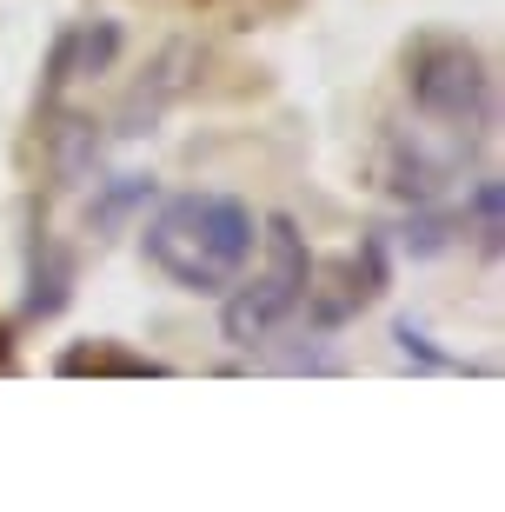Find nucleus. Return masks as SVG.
Wrapping results in <instances>:
<instances>
[{"label": "nucleus", "instance_id": "f03ea898", "mask_svg": "<svg viewBox=\"0 0 505 512\" xmlns=\"http://www.w3.org/2000/svg\"><path fill=\"white\" fill-rule=\"evenodd\" d=\"M260 240H266V266L253 280H233L220 306V340L233 353H260L273 333H280L306 300V280H313V247H306V233L293 213H273L260 220Z\"/></svg>", "mask_w": 505, "mask_h": 512}, {"label": "nucleus", "instance_id": "2eb2a0df", "mask_svg": "<svg viewBox=\"0 0 505 512\" xmlns=\"http://www.w3.org/2000/svg\"><path fill=\"white\" fill-rule=\"evenodd\" d=\"M7 366H14V353H7V340H0V373H7Z\"/></svg>", "mask_w": 505, "mask_h": 512}, {"label": "nucleus", "instance_id": "20e7f679", "mask_svg": "<svg viewBox=\"0 0 505 512\" xmlns=\"http://www.w3.org/2000/svg\"><path fill=\"white\" fill-rule=\"evenodd\" d=\"M120 47H127V34H120V20H80V27H67V34L54 40V60H47V100L67 87V80H94L107 74L113 60H120Z\"/></svg>", "mask_w": 505, "mask_h": 512}, {"label": "nucleus", "instance_id": "f8f14e48", "mask_svg": "<svg viewBox=\"0 0 505 512\" xmlns=\"http://www.w3.org/2000/svg\"><path fill=\"white\" fill-rule=\"evenodd\" d=\"M459 227H472V240H479L486 260H499V253H505V187H499V180H479V187H472L466 220H459Z\"/></svg>", "mask_w": 505, "mask_h": 512}, {"label": "nucleus", "instance_id": "1a4fd4ad", "mask_svg": "<svg viewBox=\"0 0 505 512\" xmlns=\"http://www.w3.org/2000/svg\"><path fill=\"white\" fill-rule=\"evenodd\" d=\"M67 300H74V253L40 240L34 266H27V306H20V313H27V320H54Z\"/></svg>", "mask_w": 505, "mask_h": 512}, {"label": "nucleus", "instance_id": "423d86ee", "mask_svg": "<svg viewBox=\"0 0 505 512\" xmlns=\"http://www.w3.org/2000/svg\"><path fill=\"white\" fill-rule=\"evenodd\" d=\"M452 180V160H432L426 147H412L406 133H386V193L406 200V207H426L439 200Z\"/></svg>", "mask_w": 505, "mask_h": 512}, {"label": "nucleus", "instance_id": "4468645a", "mask_svg": "<svg viewBox=\"0 0 505 512\" xmlns=\"http://www.w3.org/2000/svg\"><path fill=\"white\" fill-rule=\"evenodd\" d=\"M60 373H167V366L140 360V353H120L113 340H94V346H67L60 353Z\"/></svg>", "mask_w": 505, "mask_h": 512}, {"label": "nucleus", "instance_id": "7ed1b4c3", "mask_svg": "<svg viewBox=\"0 0 505 512\" xmlns=\"http://www.w3.org/2000/svg\"><path fill=\"white\" fill-rule=\"evenodd\" d=\"M406 94H412V107L426 120H439V127L466 133V127H479V120H492V74L466 40H426V47H412Z\"/></svg>", "mask_w": 505, "mask_h": 512}, {"label": "nucleus", "instance_id": "6e6552de", "mask_svg": "<svg viewBox=\"0 0 505 512\" xmlns=\"http://www.w3.org/2000/svg\"><path fill=\"white\" fill-rule=\"evenodd\" d=\"M187 60H193V47H167V54H160L153 80H140V87L127 94V107H120V133H153L160 107H167V100L180 94V87H187V74H180Z\"/></svg>", "mask_w": 505, "mask_h": 512}, {"label": "nucleus", "instance_id": "9d476101", "mask_svg": "<svg viewBox=\"0 0 505 512\" xmlns=\"http://www.w3.org/2000/svg\"><path fill=\"white\" fill-rule=\"evenodd\" d=\"M153 193H160V180H153V173H120V180H107V187L87 200V227H94V233L133 227V220L153 207Z\"/></svg>", "mask_w": 505, "mask_h": 512}, {"label": "nucleus", "instance_id": "0eeeda50", "mask_svg": "<svg viewBox=\"0 0 505 512\" xmlns=\"http://www.w3.org/2000/svg\"><path fill=\"white\" fill-rule=\"evenodd\" d=\"M47 160H54L60 187H87L100 167V127L87 114H60L54 133H47Z\"/></svg>", "mask_w": 505, "mask_h": 512}, {"label": "nucleus", "instance_id": "9b49d317", "mask_svg": "<svg viewBox=\"0 0 505 512\" xmlns=\"http://www.w3.org/2000/svg\"><path fill=\"white\" fill-rule=\"evenodd\" d=\"M386 233H393V227H386ZM459 233H466V227H459V213H439L426 200V207H412V220L393 233V240H399V253H406V260H439V253L459 247Z\"/></svg>", "mask_w": 505, "mask_h": 512}, {"label": "nucleus", "instance_id": "ddd939ff", "mask_svg": "<svg viewBox=\"0 0 505 512\" xmlns=\"http://www.w3.org/2000/svg\"><path fill=\"white\" fill-rule=\"evenodd\" d=\"M393 346H399V360L426 366V373H492V366H479V360H459L446 346H432V333L412 326V320H393Z\"/></svg>", "mask_w": 505, "mask_h": 512}, {"label": "nucleus", "instance_id": "f257e3e1", "mask_svg": "<svg viewBox=\"0 0 505 512\" xmlns=\"http://www.w3.org/2000/svg\"><path fill=\"white\" fill-rule=\"evenodd\" d=\"M260 247V220L233 193H173L147 220L140 253L180 293H226Z\"/></svg>", "mask_w": 505, "mask_h": 512}, {"label": "nucleus", "instance_id": "39448f33", "mask_svg": "<svg viewBox=\"0 0 505 512\" xmlns=\"http://www.w3.org/2000/svg\"><path fill=\"white\" fill-rule=\"evenodd\" d=\"M366 300H379V293H373V280H366V266H359L353 253H346V260H333V266L313 260V280H306V300H300L313 333H339V326L353 320Z\"/></svg>", "mask_w": 505, "mask_h": 512}]
</instances>
